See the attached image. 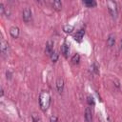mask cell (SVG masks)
<instances>
[{"instance_id":"8fae6325","label":"cell","mask_w":122,"mask_h":122,"mask_svg":"<svg viewBox=\"0 0 122 122\" xmlns=\"http://www.w3.org/2000/svg\"><path fill=\"white\" fill-rule=\"evenodd\" d=\"M69 51H70L69 46H68L66 43H64V44L62 45V47H61V51H62V53H63V55H64L65 57L68 56V54H69Z\"/></svg>"},{"instance_id":"ba28073f","label":"cell","mask_w":122,"mask_h":122,"mask_svg":"<svg viewBox=\"0 0 122 122\" xmlns=\"http://www.w3.org/2000/svg\"><path fill=\"white\" fill-rule=\"evenodd\" d=\"M10 35L13 38H17L18 35H19V29H18V27H16V26L11 27L10 29Z\"/></svg>"},{"instance_id":"d6986e66","label":"cell","mask_w":122,"mask_h":122,"mask_svg":"<svg viewBox=\"0 0 122 122\" xmlns=\"http://www.w3.org/2000/svg\"><path fill=\"white\" fill-rule=\"evenodd\" d=\"M87 101H88L89 105H94V100H93V98H92V96H88Z\"/></svg>"},{"instance_id":"277c9868","label":"cell","mask_w":122,"mask_h":122,"mask_svg":"<svg viewBox=\"0 0 122 122\" xmlns=\"http://www.w3.org/2000/svg\"><path fill=\"white\" fill-rule=\"evenodd\" d=\"M23 19L25 22H30V20L31 19V10L30 8H25L23 10Z\"/></svg>"},{"instance_id":"6da1fadb","label":"cell","mask_w":122,"mask_h":122,"mask_svg":"<svg viewBox=\"0 0 122 122\" xmlns=\"http://www.w3.org/2000/svg\"><path fill=\"white\" fill-rule=\"evenodd\" d=\"M51 96L48 92H42L39 95V105L42 111H46L50 107Z\"/></svg>"},{"instance_id":"2e32d148","label":"cell","mask_w":122,"mask_h":122,"mask_svg":"<svg viewBox=\"0 0 122 122\" xmlns=\"http://www.w3.org/2000/svg\"><path fill=\"white\" fill-rule=\"evenodd\" d=\"M51 59L52 62H56L57 59H58V53L56 51H52L51 53Z\"/></svg>"},{"instance_id":"ac0fdd59","label":"cell","mask_w":122,"mask_h":122,"mask_svg":"<svg viewBox=\"0 0 122 122\" xmlns=\"http://www.w3.org/2000/svg\"><path fill=\"white\" fill-rule=\"evenodd\" d=\"M31 118H32V121L33 122H38V120H39V116L36 113H32L31 114Z\"/></svg>"},{"instance_id":"44dd1931","label":"cell","mask_w":122,"mask_h":122,"mask_svg":"<svg viewBox=\"0 0 122 122\" xmlns=\"http://www.w3.org/2000/svg\"><path fill=\"white\" fill-rule=\"evenodd\" d=\"M4 10H5L4 5H3V3H0V12H1V14H4Z\"/></svg>"},{"instance_id":"30bf717a","label":"cell","mask_w":122,"mask_h":122,"mask_svg":"<svg viewBox=\"0 0 122 122\" xmlns=\"http://www.w3.org/2000/svg\"><path fill=\"white\" fill-rule=\"evenodd\" d=\"M115 43V37L113 34H110L109 37H108V40H107V44L109 47H112Z\"/></svg>"},{"instance_id":"9a60e30c","label":"cell","mask_w":122,"mask_h":122,"mask_svg":"<svg viewBox=\"0 0 122 122\" xmlns=\"http://www.w3.org/2000/svg\"><path fill=\"white\" fill-rule=\"evenodd\" d=\"M79 60H80V55H79L78 53H75V54L71 57V62H72L73 64L79 63Z\"/></svg>"},{"instance_id":"7402d4cb","label":"cell","mask_w":122,"mask_h":122,"mask_svg":"<svg viewBox=\"0 0 122 122\" xmlns=\"http://www.w3.org/2000/svg\"><path fill=\"white\" fill-rule=\"evenodd\" d=\"M121 49H122V40H121Z\"/></svg>"},{"instance_id":"e0dca14e","label":"cell","mask_w":122,"mask_h":122,"mask_svg":"<svg viewBox=\"0 0 122 122\" xmlns=\"http://www.w3.org/2000/svg\"><path fill=\"white\" fill-rule=\"evenodd\" d=\"M91 68H92V71H94V73H95V74H98V73H99L98 67L96 66V64H95V63H93V64L92 65V67H91Z\"/></svg>"},{"instance_id":"8992f818","label":"cell","mask_w":122,"mask_h":122,"mask_svg":"<svg viewBox=\"0 0 122 122\" xmlns=\"http://www.w3.org/2000/svg\"><path fill=\"white\" fill-rule=\"evenodd\" d=\"M45 51H46L47 54H50V55H51V53L53 51V42H52L51 40H49V41H48V43H47V45H46V50H45Z\"/></svg>"},{"instance_id":"7c38bea8","label":"cell","mask_w":122,"mask_h":122,"mask_svg":"<svg viewBox=\"0 0 122 122\" xmlns=\"http://www.w3.org/2000/svg\"><path fill=\"white\" fill-rule=\"evenodd\" d=\"M52 7H53V9H55L56 10H61V9H62V3H61V1H59V0H55V1H53V3H52Z\"/></svg>"},{"instance_id":"5bb4252c","label":"cell","mask_w":122,"mask_h":122,"mask_svg":"<svg viewBox=\"0 0 122 122\" xmlns=\"http://www.w3.org/2000/svg\"><path fill=\"white\" fill-rule=\"evenodd\" d=\"M63 30H64L65 32H67V33L71 32V31L73 30V27H72L71 25H65V26L63 27Z\"/></svg>"},{"instance_id":"52a82bcc","label":"cell","mask_w":122,"mask_h":122,"mask_svg":"<svg viewBox=\"0 0 122 122\" xmlns=\"http://www.w3.org/2000/svg\"><path fill=\"white\" fill-rule=\"evenodd\" d=\"M92 110L88 107L85 110V120L86 122H92Z\"/></svg>"},{"instance_id":"9c48e42d","label":"cell","mask_w":122,"mask_h":122,"mask_svg":"<svg viewBox=\"0 0 122 122\" xmlns=\"http://www.w3.org/2000/svg\"><path fill=\"white\" fill-rule=\"evenodd\" d=\"M56 88H57V91L59 92H63V88H64V81L62 78H59L56 82Z\"/></svg>"},{"instance_id":"5b68a950","label":"cell","mask_w":122,"mask_h":122,"mask_svg":"<svg viewBox=\"0 0 122 122\" xmlns=\"http://www.w3.org/2000/svg\"><path fill=\"white\" fill-rule=\"evenodd\" d=\"M84 34H85V30H83V29H81V30H79L78 31H76V33L74 34V40L75 41H77V42H81L82 41V39H83V37H84Z\"/></svg>"},{"instance_id":"4fadbf2b","label":"cell","mask_w":122,"mask_h":122,"mask_svg":"<svg viewBox=\"0 0 122 122\" xmlns=\"http://www.w3.org/2000/svg\"><path fill=\"white\" fill-rule=\"evenodd\" d=\"M83 3H84V5H86L89 8H92V7L96 6V2L93 0H87V1H84Z\"/></svg>"},{"instance_id":"7a4b0ae2","label":"cell","mask_w":122,"mask_h":122,"mask_svg":"<svg viewBox=\"0 0 122 122\" xmlns=\"http://www.w3.org/2000/svg\"><path fill=\"white\" fill-rule=\"evenodd\" d=\"M107 6H108V10L110 12V14L112 15V17L116 18L117 14H118V10H117V5L114 1H108L107 2Z\"/></svg>"},{"instance_id":"ffe728a7","label":"cell","mask_w":122,"mask_h":122,"mask_svg":"<svg viewBox=\"0 0 122 122\" xmlns=\"http://www.w3.org/2000/svg\"><path fill=\"white\" fill-rule=\"evenodd\" d=\"M50 122H57V116L56 115H51L50 117Z\"/></svg>"},{"instance_id":"3957f363","label":"cell","mask_w":122,"mask_h":122,"mask_svg":"<svg viewBox=\"0 0 122 122\" xmlns=\"http://www.w3.org/2000/svg\"><path fill=\"white\" fill-rule=\"evenodd\" d=\"M0 51H1V53L3 55H8V53H9V44H8V42L5 39H2L1 40V43H0Z\"/></svg>"}]
</instances>
